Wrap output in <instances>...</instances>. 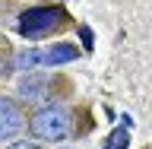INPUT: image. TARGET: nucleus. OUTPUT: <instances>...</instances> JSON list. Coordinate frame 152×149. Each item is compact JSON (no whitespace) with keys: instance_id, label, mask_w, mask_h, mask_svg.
I'll use <instances>...</instances> for the list:
<instances>
[{"instance_id":"obj_1","label":"nucleus","mask_w":152,"mask_h":149,"mask_svg":"<svg viewBox=\"0 0 152 149\" xmlns=\"http://www.w3.org/2000/svg\"><path fill=\"white\" fill-rule=\"evenodd\" d=\"M70 26H73V16H70L64 7H57V3H51V7H28V10H22L19 19H16V32L22 38H32V41L60 35V32L70 29Z\"/></svg>"},{"instance_id":"obj_2","label":"nucleus","mask_w":152,"mask_h":149,"mask_svg":"<svg viewBox=\"0 0 152 149\" xmlns=\"http://www.w3.org/2000/svg\"><path fill=\"white\" fill-rule=\"evenodd\" d=\"M79 57V48L70 45V41H57L51 48H28V51H19L13 57V64H7V76L16 70H32V67H64V64H73Z\"/></svg>"},{"instance_id":"obj_3","label":"nucleus","mask_w":152,"mask_h":149,"mask_svg":"<svg viewBox=\"0 0 152 149\" xmlns=\"http://www.w3.org/2000/svg\"><path fill=\"white\" fill-rule=\"evenodd\" d=\"M28 133L38 143H60L64 137L73 133L70 127V111L60 105H41L32 117H28Z\"/></svg>"},{"instance_id":"obj_4","label":"nucleus","mask_w":152,"mask_h":149,"mask_svg":"<svg viewBox=\"0 0 152 149\" xmlns=\"http://www.w3.org/2000/svg\"><path fill=\"white\" fill-rule=\"evenodd\" d=\"M26 127V114L19 111V105L10 98V95H3L0 98V137L3 140H10L13 133H19Z\"/></svg>"},{"instance_id":"obj_5","label":"nucleus","mask_w":152,"mask_h":149,"mask_svg":"<svg viewBox=\"0 0 152 149\" xmlns=\"http://www.w3.org/2000/svg\"><path fill=\"white\" fill-rule=\"evenodd\" d=\"M130 124H133V121L124 114L121 124H117V127L102 140V149H130Z\"/></svg>"},{"instance_id":"obj_6","label":"nucleus","mask_w":152,"mask_h":149,"mask_svg":"<svg viewBox=\"0 0 152 149\" xmlns=\"http://www.w3.org/2000/svg\"><path fill=\"white\" fill-rule=\"evenodd\" d=\"M48 79L45 76H35V73H26L22 79H19V92L26 95V98H41V95H48Z\"/></svg>"},{"instance_id":"obj_7","label":"nucleus","mask_w":152,"mask_h":149,"mask_svg":"<svg viewBox=\"0 0 152 149\" xmlns=\"http://www.w3.org/2000/svg\"><path fill=\"white\" fill-rule=\"evenodd\" d=\"M76 35H79V41H83V51H92V45H95L92 29L89 26H76Z\"/></svg>"},{"instance_id":"obj_8","label":"nucleus","mask_w":152,"mask_h":149,"mask_svg":"<svg viewBox=\"0 0 152 149\" xmlns=\"http://www.w3.org/2000/svg\"><path fill=\"white\" fill-rule=\"evenodd\" d=\"M92 130V114L86 111V108H79V127H76V133L83 137V133H89Z\"/></svg>"},{"instance_id":"obj_9","label":"nucleus","mask_w":152,"mask_h":149,"mask_svg":"<svg viewBox=\"0 0 152 149\" xmlns=\"http://www.w3.org/2000/svg\"><path fill=\"white\" fill-rule=\"evenodd\" d=\"M7 149H41V143L38 140H19V143H10Z\"/></svg>"}]
</instances>
